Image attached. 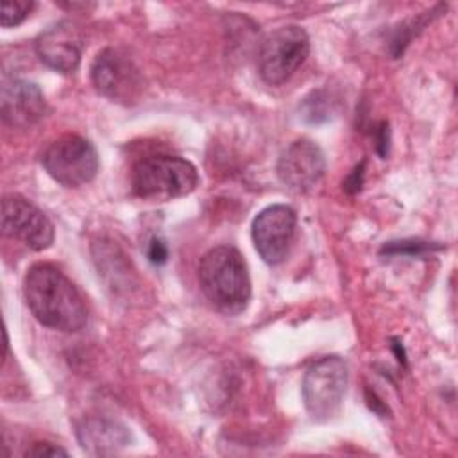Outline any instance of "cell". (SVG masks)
Segmentation results:
<instances>
[{
    "mask_svg": "<svg viewBox=\"0 0 458 458\" xmlns=\"http://www.w3.org/2000/svg\"><path fill=\"white\" fill-rule=\"evenodd\" d=\"M363 166H365V161H363L360 166H356V168L351 172V175L345 179V182H344V190H345V191H349V193L360 191V188H361V184H363Z\"/></svg>",
    "mask_w": 458,
    "mask_h": 458,
    "instance_id": "d6986e66",
    "label": "cell"
},
{
    "mask_svg": "<svg viewBox=\"0 0 458 458\" xmlns=\"http://www.w3.org/2000/svg\"><path fill=\"white\" fill-rule=\"evenodd\" d=\"M23 297L34 318L47 327L72 333L88 322L81 292L52 263H34L27 268Z\"/></svg>",
    "mask_w": 458,
    "mask_h": 458,
    "instance_id": "6da1fadb",
    "label": "cell"
},
{
    "mask_svg": "<svg viewBox=\"0 0 458 458\" xmlns=\"http://www.w3.org/2000/svg\"><path fill=\"white\" fill-rule=\"evenodd\" d=\"M81 447L89 454H114L131 444V431L118 420L91 417L77 426Z\"/></svg>",
    "mask_w": 458,
    "mask_h": 458,
    "instance_id": "4fadbf2b",
    "label": "cell"
},
{
    "mask_svg": "<svg viewBox=\"0 0 458 458\" xmlns=\"http://www.w3.org/2000/svg\"><path fill=\"white\" fill-rule=\"evenodd\" d=\"M47 174L66 188H79L91 182L100 161L97 148L79 134H63L54 140L41 156Z\"/></svg>",
    "mask_w": 458,
    "mask_h": 458,
    "instance_id": "5b68a950",
    "label": "cell"
},
{
    "mask_svg": "<svg viewBox=\"0 0 458 458\" xmlns=\"http://www.w3.org/2000/svg\"><path fill=\"white\" fill-rule=\"evenodd\" d=\"M82 34L72 21H59L41 32L34 43L43 64L59 73H73L82 55Z\"/></svg>",
    "mask_w": 458,
    "mask_h": 458,
    "instance_id": "8fae6325",
    "label": "cell"
},
{
    "mask_svg": "<svg viewBox=\"0 0 458 458\" xmlns=\"http://www.w3.org/2000/svg\"><path fill=\"white\" fill-rule=\"evenodd\" d=\"M199 184L193 163L179 156L156 154L140 159L131 174L136 197L145 200H172L191 193Z\"/></svg>",
    "mask_w": 458,
    "mask_h": 458,
    "instance_id": "3957f363",
    "label": "cell"
},
{
    "mask_svg": "<svg viewBox=\"0 0 458 458\" xmlns=\"http://www.w3.org/2000/svg\"><path fill=\"white\" fill-rule=\"evenodd\" d=\"M326 170V157L320 147L308 140L301 138L290 143L279 156L276 172L279 181L293 191L311 190Z\"/></svg>",
    "mask_w": 458,
    "mask_h": 458,
    "instance_id": "30bf717a",
    "label": "cell"
},
{
    "mask_svg": "<svg viewBox=\"0 0 458 458\" xmlns=\"http://www.w3.org/2000/svg\"><path fill=\"white\" fill-rule=\"evenodd\" d=\"M2 231L32 250H45L54 242V225L48 216L18 193L2 199Z\"/></svg>",
    "mask_w": 458,
    "mask_h": 458,
    "instance_id": "ba28073f",
    "label": "cell"
},
{
    "mask_svg": "<svg viewBox=\"0 0 458 458\" xmlns=\"http://www.w3.org/2000/svg\"><path fill=\"white\" fill-rule=\"evenodd\" d=\"M2 120L14 129H29L47 113V102L41 89L23 79H5L2 82Z\"/></svg>",
    "mask_w": 458,
    "mask_h": 458,
    "instance_id": "7c38bea8",
    "label": "cell"
},
{
    "mask_svg": "<svg viewBox=\"0 0 458 458\" xmlns=\"http://www.w3.org/2000/svg\"><path fill=\"white\" fill-rule=\"evenodd\" d=\"M297 227V215L286 204H272L261 209L252 220V242L268 265L286 259Z\"/></svg>",
    "mask_w": 458,
    "mask_h": 458,
    "instance_id": "52a82bcc",
    "label": "cell"
},
{
    "mask_svg": "<svg viewBox=\"0 0 458 458\" xmlns=\"http://www.w3.org/2000/svg\"><path fill=\"white\" fill-rule=\"evenodd\" d=\"M431 250V245L426 242H413V240H403V242H390L381 249V254H422L424 250Z\"/></svg>",
    "mask_w": 458,
    "mask_h": 458,
    "instance_id": "9a60e30c",
    "label": "cell"
},
{
    "mask_svg": "<svg viewBox=\"0 0 458 458\" xmlns=\"http://www.w3.org/2000/svg\"><path fill=\"white\" fill-rule=\"evenodd\" d=\"M89 75L95 89L116 102L129 104L141 89L138 68L127 55L114 48H104L97 54Z\"/></svg>",
    "mask_w": 458,
    "mask_h": 458,
    "instance_id": "9c48e42d",
    "label": "cell"
},
{
    "mask_svg": "<svg viewBox=\"0 0 458 458\" xmlns=\"http://www.w3.org/2000/svg\"><path fill=\"white\" fill-rule=\"evenodd\" d=\"M320 91L317 93H311V98H304V118H308L311 123H317V122H324L329 118L327 111L322 109L326 98H320Z\"/></svg>",
    "mask_w": 458,
    "mask_h": 458,
    "instance_id": "2e32d148",
    "label": "cell"
},
{
    "mask_svg": "<svg viewBox=\"0 0 458 458\" xmlns=\"http://www.w3.org/2000/svg\"><path fill=\"white\" fill-rule=\"evenodd\" d=\"M27 456H66L68 453L50 442H36L30 449L25 451Z\"/></svg>",
    "mask_w": 458,
    "mask_h": 458,
    "instance_id": "ac0fdd59",
    "label": "cell"
},
{
    "mask_svg": "<svg viewBox=\"0 0 458 458\" xmlns=\"http://www.w3.org/2000/svg\"><path fill=\"white\" fill-rule=\"evenodd\" d=\"M347 363L340 356H324L311 363L302 379V401L315 420L333 419L347 390Z\"/></svg>",
    "mask_w": 458,
    "mask_h": 458,
    "instance_id": "8992f818",
    "label": "cell"
},
{
    "mask_svg": "<svg viewBox=\"0 0 458 458\" xmlns=\"http://www.w3.org/2000/svg\"><path fill=\"white\" fill-rule=\"evenodd\" d=\"M147 258L154 265H163L168 259V247L166 242L159 236H152L147 245Z\"/></svg>",
    "mask_w": 458,
    "mask_h": 458,
    "instance_id": "e0dca14e",
    "label": "cell"
},
{
    "mask_svg": "<svg viewBox=\"0 0 458 458\" xmlns=\"http://www.w3.org/2000/svg\"><path fill=\"white\" fill-rule=\"evenodd\" d=\"M199 283L215 310L225 315L242 313L250 301V276L238 249L218 245L209 249L199 263Z\"/></svg>",
    "mask_w": 458,
    "mask_h": 458,
    "instance_id": "7a4b0ae2",
    "label": "cell"
},
{
    "mask_svg": "<svg viewBox=\"0 0 458 458\" xmlns=\"http://www.w3.org/2000/svg\"><path fill=\"white\" fill-rule=\"evenodd\" d=\"M0 23L2 27H14L25 21V18L34 9V2L30 0H4L2 2Z\"/></svg>",
    "mask_w": 458,
    "mask_h": 458,
    "instance_id": "5bb4252c",
    "label": "cell"
},
{
    "mask_svg": "<svg viewBox=\"0 0 458 458\" xmlns=\"http://www.w3.org/2000/svg\"><path fill=\"white\" fill-rule=\"evenodd\" d=\"M310 54L308 32L299 25H283L268 32L258 52V72L270 86L284 84Z\"/></svg>",
    "mask_w": 458,
    "mask_h": 458,
    "instance_id": "277c9868",
    "label": "cell"
}]
</instances>
